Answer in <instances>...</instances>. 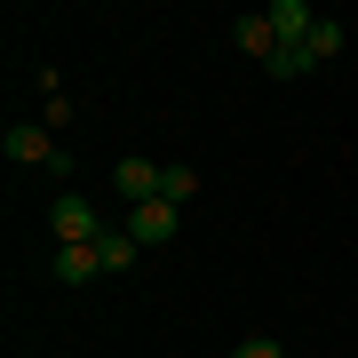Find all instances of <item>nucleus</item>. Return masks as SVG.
Wrapping results in <instances>:
<instances>
[{
	"label": "nucleus",
	"mask_w": 358,
	"mask_h": 358,
	"mask_svg": "<svg viewBox=\"0 0 358 358\" xmlns=\"http://www.w3.org/2000/svg\"><path fill=\"white\" fill-rule=\"evenodd\" d=\"M0 152L16 167H56V176H72V152H56V128H40V120H8Z\"/></svg>",
	"instance_id": "obj_1"
},
{
	"label": "nucleus",
	"mask_w": 358,
	"mask_h": 358,
	"mask_svg": "<svg viewBox=\"0 0 358 358\" xmlns=\"http://www.w3.org/2000/svg\"><path fill=\"white\" fill-rule=\"evenodd\" d=\"M48 231H56V247H96L112 223H103V215H96V207L80 199V192H64V199L48 207Z\"/></svg>",
	"instance_id": "obj_2"
},
{
	"label": "nucleus",
	"mask_w": 358,
	"mask_h": 358,
	"mask_svg": "<svg viewBox=\"0 0 358 358\" xmlns=\"http://www.w3.org/2000/svg\"><path fill=\"white\" fill-rule=\"evenodd\" d=\"M112 183H120V199H128V207H152V199L167 192V167H159V159H120Z\"/></svg>",
	"instance_id": "obj_3"
},
{
	"label": "nucleus",
	"mask_w": 358,
	"mask_h": 358,
	"mask_svg": "<svg viewBox=\"0 0 358 358\" xmlns=\"http://www.w3.org/2000/svg\"><path fill=\"white\" fill-rule=\"evenodd\" d=\"M183 231V207H167V199H152V207H128V239L136 247H167Z\"/></svg>",
	"instance_id": "obj_4"
},
{
	"label": "nucleus",
	"mask_w": 358,
	"mask_h": 358,
	"mask_svg": "<svg viewBox=\"0 0 358 358\" xmlns=\"http://www.w3.org/2000/svg\"><path fill=\"white\" fill-rule=\"evenodd\" d=\"M263 16H271V32H279V48H303V40H310V32H319V16H310V8H303V0H271V8H263Z\"/></svg>",
	"instance_id": "obj_5"
},
{
	"label": "nucleus",
	"mask_w": 358,
	"mask_h": 358,
	"mask_svg": "<svg viewBox=\"0 0 358 358\" xmlns=\"http://www.w3.org/2000/svg\"><path fill=\"white\" fill-rule=\"evenodd\" d=\"M231 40H239V56H255V64H279V32H271V16H231Z\"/></svg>",
	"instance_id": "obj_6"
},
{
	"label": "nucleus",
	"mask_w": 358,
	"mask_h": 358,
	"mask_svg": "<svg viewBox=\"0 0 358 358\" xmlns=\"http://www.w3.org/2000/svg\"><path fill=\"white\" fill-rule=\"evenodd\" d=\"M56 279H64V287H88V279H103V255H96V247H56Z\"/></svg>",
	"instance_id": "obj_7"
},
{
	"label": "nucleus",
	"mask_w": 358,
	"mask_h": 358,
	"mask_svg": "<svg viewBox=\"0 0 358 358\" xmlns=\"http://www.w3.org/2000/svg\"><path fill=\"white\" fill-rule=\"evenodd\" d=\"M96 255H103V279H120V271H136V255H143V247L128 239V223H112V231L96 239Z\"/></svg>",
	"instance_id": "obj_8"
},
{
	"label": "nucleus",
	"mask_w": 358,
	"mask_h": 358,
	"mask_svg": "<svg viewBox=\"0 0 358 358\" xmlns=\"http://www.w3.org/2000/svg\"><path fill=\"white\" fill-rule=\"evenodd\" d=\"M343 40H350V32L334 24V16H319V32L303 40V56H310V64H334V56H343Z\"/></svg>",
	"instance_id": "obj_9"
},
{
	"label": "nucleus",
	"mask_w": 358,
	"mask_h": 358,
	"mask_svg": "<svg viewBox=\"0 0 358 358\" xmlns=\"http://www.w3.org/2000/svg\"><path fill=\"white\" fill-rule=\"evenodd\" d=\"M40 88H48V103H40V128H72V112H80V103L56 88V72H40Z\"/></svg>",
	"instance_id": "obj_10"
},
{
	"label": "nucleus",
	"mask_w": 358,
	"mask_h": 358,
	"mask_svg": "<svg viewBox=\"0 0 358 358\" xmlns=\"http://www.w3.org/2000/svg\"><path fill=\"white\" fill-rule=\"evenodd\" d=\"M192 192H199L192 167H167V192H159V199H167V207H192Z\"/></svg>",
	"instance_id": "obj_11"
},
{
	"label": "nucleus",
	"mask_w": 358,
	"mask_h": 358,
	"mask_svg": "<svg viewBox=\"0 0 358 358\" xmlns=\"http://www.w3.org/2000/svg\"><path fill=\"white\" fill-rule=\"evenodd\" d=\"M231 358H287V350H279V343H271V334H247V343H239V350H231Z\"/></svg>",
	"instance_id": "obj_12"
}]
</instances>
